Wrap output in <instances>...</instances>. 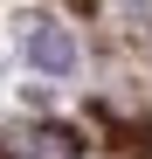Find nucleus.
Masks as SVG:
<instances>
[{
    "instance_id": "nucleus-1",
    "label": "nucleus",
    "mask_w": 152,
    "mask_h": 159,
    "mask_svg": "<svg viewBox=\"0 0 152 159\" xmlns=\"http://www.w3.org/2000/svg\"><path fill=\"white\" fill-rule=\"evenodd\" d=\"M28 62L42 76H69L76 69V42H69L62 21H35V28H28Z\"/></svg>"
},
{
    "instance_id": "nucleus-2",
    "label": "nucleus",
    "mask_w": 152,
    "mask_h": 159,
    "mask_svg": "<svg viewBox=\"0 0 152 159\" xmlns=\"http://www.w3.org/2000/svg\"><path fill=\"white\" fill-rule=\"evenodd\" d=\"M28 159H83V152H76V131L69 125H35L28 131Z\"/></svg>"
},
{
    "instance_id": "nucleus-3",
    "label": "nucleus",
    "mask_w": 152,
    "mask_h": 159,
    "mask_svg": "<svg viewBox=\"0 0 152 159\" xmlns=\"http://www.w3.org/2000/svg\"><path fill=\"white\" fill-rule=\"evenodd\" d=\"M145 145H152V125H145Z\"/></svg>"
}]
</instances>
